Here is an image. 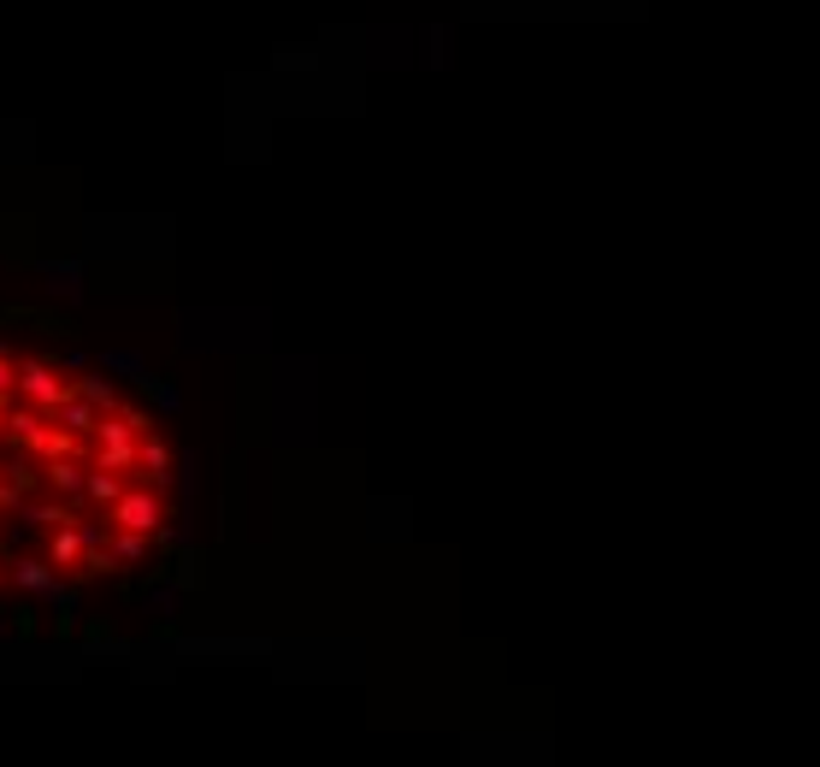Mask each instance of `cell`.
<instances>
[{"label":"cell","mask_w":820,"mask_h":767,"mask_svg":"<svg viewBox=\"0 0 820 767\" xmlns=\"http://www.w3.org/2000/svg\"><path fill=\"white\" fill-rule=\"evenodd\" d=\"M107 526L113 532H160V496L154 491H136V484H124V496L107 508Z\"/></svg>","instance_id":"cell-1"},{"label":"cell","mask_w":820,"mask_h":767,"mask_svg":"<svg viewBox=\"0 0 820 767\" xmlns=\"http://www.w3.org/2000/svg\"><path fill=\"white\" fill-rule=\"evenodd\" d=\"M18 390H24V396L42 407V414H53V407L71 396V384H60V372L42 366V361H24V366H18Z\"/></svg>","instance_id":"cell-2"},{"label":"cell","mask_w":820,"mask_h":767,"mask_svg":"<svg viewBox=\"0 0 820 767\" xmlns=\"http://www.w3.org/2000/svg\"><path fill=\"white\" fill-rule=\"evenodd\" d=\"M89 544H95V532H89V526H71V519H65V526H53L48 567H71V573H78L83 555H89Z\"/></svg>","instance_id":"cell-3"},{"label":"cell","mask_w":820,"mask_h":767,"mask_svg":"<svg viewBox=\"0 0 820 767\" xmlns=\"http://www.w3.org/2000/svg\"><path fill=\"white\" fill-rule=\"evenodd\" d=\"M53 420H60L71 437H95V420H101V414H95V407H89L83 396H65L60 407H53Z\"/></svg>","instance_id":"cell-4"},{"label":"cell","mask_w":820,"mask_h":767,"mask_svg":"<svg viewBox=\"0 0 820 767\" xmlns=\"http://www.w3.org/2000/svg\"><path fill=\"white\" fill-rule=\"evenodd\" d=\"M95 473H136V443H101L95 448Z\"/></svg>","instance_id":"cell-5"},{"label":"cell","mask_w":820,"mask_h":767,"mask_svg":"<svg viewBox=\"0 0 820 767\" xmlns=\"http://www.w3.org/2000/svg\"><path fill=\"white\" fill-rule=\"evenodd\" d=\"M136 466H142V478H148V484H160V478H165V466H172V455H165V443H160V437H136Z\"/></svg>","instance_id":"cell-6"},{"label":"cell","mask_w":820,"mask_h":767,"mask_svg":"<svg viewBox=\"0 0 820 767\" xmlns=\"http://www.w3.org/2000/svg\"><path fill=\"white\" fill-rule=\"evenodd\" d=\"M12 585H24V591H36V596H48V591H53L48 561H12Z\"/></svg>","instance_id":"cell-7"},{"label":"cell","mask_w":820,"mask_h":767,"mask_svg":"<svg viewBox=\"0 0 820 767\" xmlns=\"http://www.w3.org/2000/svg\"><path fill=\"white\" fill-rule=\"evenodd\" d=\"M71 396H83L95 414H113V407H119V396H113V384H107V379H78V384H71Z\"/></svg>","instance_id":"cell-8"},{"label":"cell","mask_w":820,"mask_h":767,"mask_svg":"<svg viewBox=\"0 0 820 767\" xmlns=\"http://www.w3.org/2000/svg\"><path fill=\"white\" fill-rule=\"evenodd\" d=\"M48 484H53V491H60V496H83V466L78 461H48Z\"/></svg>","instance_id":"cell-9"},{"label":"cell","mask_w":820,"mask_h":767,"mask_svg":"<svg viewBox=\"0 0 820 767\" xmlns=\"http://www.w3.org/2000/svg\"><path fill=\"white\" fill-rule=\"evenodd\" d=\"M83 496L101 502V508H113V502L124 496V478H119V473H89V478H83Z\"/></svg>","instance_id":"cell-10"},{"label":"cell","mask_w":820,"mask_h":767,"mask_svg":"<svg viewBox=\"0 0 820 767\" xmlns=\"http://www.w3.org/2000/svg\"><path fill=\"white\" fill-rule=\"evenodd\" d=\"M148 555V537L142 532H119L113 537V561H142Z\"/></svg>","instance_id":"cell-11"},{"label":"cell","mask_w":820,"mask_h":767,"mask_svg":"<svg viewBox=\"0 0 820 767\" xmlns=\"http://www.w3.org/2000/svg\"><path fill=\"white\" fill-rule=\"evenodd\" d=\"M30 519H36V526H48V532H53V526H65L71 514L60 508V502H36V508H30Z\"/></svg>","instance_id":"cell-12"},{"label":"cell","mask_w":820,"mask_h":767,"mask_svg":"<svg viewBox=\"0 0 820 767\" xmlns=\"http://www.w3.org/2000/svg\"><path fill=\"white\" fill-rule=\"evenodd\" d=\"M7 390H18V366H12V354L0 349V396H7Z\"/></svg>","instance_id":"cell-13"},{"label":"cell","mask_w":820,"mask_h":767,"mask_svg":"<svg viewBox=\"0 0 820 767\" xmlns=\"http://www.w3.org/2000/svg\"><path fill=\"white\" fill-rule=\"evenodd\" d=\"M12 502H18V491H12V484H0V508H12Z\"/></svg>","instance_id":"cell-14"},{"label":"cell","mask_w":820,"mask_h":767,"mask_svg":"<svg viewBox=\"0 0 820 767\" xmlns=\"http://www.w3.org/2000/svg\"><path fill=\"white\" fill-rule=\"evenodd\" d=\"M0 437H7V396H0Z\"/></svg>","instance_id":"cell-15"}]
</instances>
